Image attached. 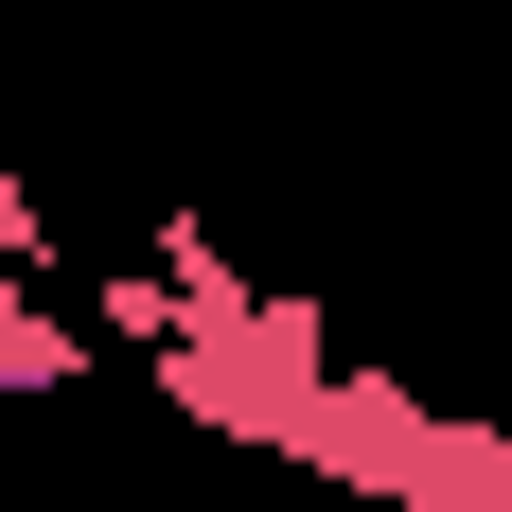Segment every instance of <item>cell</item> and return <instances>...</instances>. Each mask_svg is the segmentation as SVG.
I'll return each instance as SVG.
<instances>
[{
  "label": "cell",
  "instance_id": "obj_1",
  "mask_svg": "<svg viewBox=\"0 0 512 512\" xmlns=\"http://www.w3.org/2000/svg\"><path fill=\"white\" fill-rule=\"evenodd\" d=\"M89 371V318L36 301V283H0V389H71Z\"/></svg>",
  "mask_w": 512,
  "mask_h": 512
}]
</instances>
